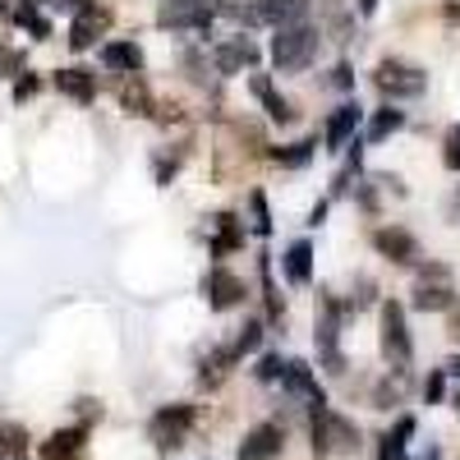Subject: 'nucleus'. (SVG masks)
Instances as JSON below:
<instances>
[{"instance_id":"obj_1","label":"nucleus","mask_w":460,"mask_h":460,"mask_svg":"<svg viewBox=\"0 0 460 460\" xmlns=\"http://www.w3.org/2000/svg\"><path fill=\"white\" fill-rule=\"evenodd\" d=\"M318 42H323V32L314 23H286V28H277V37H272V65H277V74H304L314 65V56H318Z\"/></svg>"},{"instance_id":"obj_2","label":"nucleus","mask_w":460,"mask_h":460,"mask_svg":"<svg viewBox=\"0 0 460 460\" xmlns=\"http://www.w3.org/2000/svg\"><path fill=\"white\" fill-rule=\"evenodd\" d=\"M373 88L387 102H414V97L429 93V74L419 65H410V60H401V56H387L373 69Z\"/></svg>"},{"instance_id":"obj_3","label":"nucleus","mask_w":460,"mask_h":460,"mask_svg":"<svg viewBox=\"0 0 460 460\" xmlns=\"http://www.w3.org/2000/svg\"><path fill=\"white\" fill-rule=\"evenodd\" d=\"M414 309L419 314H442L456 304V290H451V267L447 262H424L419 267V281H414Z\"/></svg>"},{"instance_id":"obj_4","label":"nucleus","mask_w":460,"mask_h":460,"mask_svg":"<svg viewBox=\"0 0 460 460\" xmlns=\"http://www.w3.org/2000/svg\"><path fill=\"white\" fill-rule=\"evenodd\" d=\"M382 355H387L392 373H405L410 359H414V341H410V327H405V309L396 299L382 304Z\"/></svg>"},{"instance_id":"obj_5","label":"nucleus","mask_w":460,"mask_h":460,"mask_svg":"<svg viewBox=\"0 0 460 460\" xmlns=\"http://www.w3.org/2000/svg\"><path fill=\"white\" fill-rule=\"evenodd\" d=\"M217 19L212 0H162L157 5V28L166 32H208Z\"/></svg>"},{"instance_id":"obj_6","label":"nucleus","mask_w":460,"mask_h":460,"mask_svg":"<svg viewBox=\"0 0 460 460\" xmlns=\"http://www.w3.org/2000/svg\"><path fill=\"white\" fill-rule=\"evenodd\" d=\"M194 419H199L194 405H162L157 414L147 419V438H152V447H157V451H175V447H184L189 429H194Z\"/></svg>"},{"instance_id":"obj_7","label":"nucleus","mask_w":460,"mask_h":460,"mask_svg":"<svg viewBox=\"0 0 460 460\" xmlns=\"http://www.w3.org/2000/svg\"><path fill=\"white\" fill-rule=\"evenodd\" d=\"M341 318H345V304L336 295H323V314H318V359L327 364V373H345L341 359Z\"/></svg>"},{"instance_id":"obj_8","label":"nucleus","mask_w":460,"mask_h":460,"mask_svg":"<svg viewBox=\"0 0 460 460\" xmlns=\"http://www.w3.org/2000/svg\"><path fill=\"white\" fill-rule=\"evenodd\" d=\"M258 60H262V51H258V42H253L249 32H235V37H226V42L212 47V65H217V74H226V79H235V74L253 69Z\"/></svg>"},{"instance_id":"obj_9","label":"nucleus","mask_w":460,"mask_h":460,"mask_svg":"<svg viewBox=\"0 0 460 460\" xmlns=\"http://www.w3.org/2000/svg\"><path fill=\"white\" fill-rule=\"evenodd\" d=\"M373 249L387 258V262H396V267H414L419 258V240L410 235V230H401V226H377L373 230Z\"/></svg>"},{"instance_id":"obj_10","label":"nucleus","mask_w":460,"mask_h":460,"mask_svg":"<svg viewBox=\"0 0 460 460\" xmlns=\"http://www.w3.org/2000/svg\"><path fill=\"white\" fill-rule=\"evenodd\" d=\"M203 299H208V309L226 314V309H235V304H244V281L235 272H226V267L217 262L212 272L203 277Z\"/></svg>"},{"instance_id":"obj_11","label":"nucleus","mask_w":460,"mask_h":460,"mask_svg":"<svg viewBox=\"0 0 460 460\" xmlns=\"http://www.w3.org/2000/svg\"><path fill=\"white\" fill-rule=\"evenodd\" d=\"M286 451V429L281 424H253L249 433H244V442H240V460H277Z\"/></svg>"},{"instance_id":"obj_12","label":"nucleus","mask_w":460,"mask_h":460,"mask_svg":"<svg viewBox=\"0 0 460 460\" xmlns=\"http://www.w3.org/2000/svg\"><path fill=\"white\" fill-rule=\"evenodd\" d=\"M359 120H364V106H359V102H341V106L327 115V125H323V143H327V152L350 147V138H355Z\"/></svg>"},{"instance_id":"obj_13","label":"nucleus","mask_w":460,"mask_h":460,"mask_svg":"<svg viewBox=\"0 0 460 460\" xmlns=\"http://www.w3.org/2000/svg\"><path fill=\"white\" fill-rule=\"evenodd\" d=\"M281 387H286L290 396H304V401H309V410H327V396H323V387H318V377H314V368L304 364V359H286V373H281Z\"/></svg>"},{"instance_id":"obj_14","label":"nucleus","mask_w":460,"mask_h":460,"mask_svg":"<svg viewBox=\"0 0 460 460\" xmlns=\"http://www.w3.org/2000/svg\"><path fill=\"white\" fill-rule=\"evenodd\" d=\"M111 28V10H102V5H88L84 14H74V23H69V47L74 51H88V47H97V37Z\"/></svg>"},{"instance_id":"obj_15","label":"nucleus","mask_w":460,"mask_h":460,"mask_svg":"<svg viewBox=\"0 0 460 460\" xmlns=\"http://www.w3.org/2000/svg\"><path fill=\"white\" fill-rule=\"evenodd\" d=\"M88 451V429H56L42 442V460H84Z\"/></svg>"},{"instance_id":"obj_16","label":"nucleus","mask_w":460,"mask_h":460,"mask_svg":"<svg viewBox=\"0 0 460 460\" xmlns=\"http://www.w3.org/2000/svg\"><path fill=\"white\" fill-rule=\"evenodd\" d=\"M212 258H230L235 249H244V221H235L230 212H221V217H212Z\"/></svg>"},{"instance_id":"obj_17","label":"nucleus","mask_w":460,"mask_h":460,"mask_svg":"<svg viewBox=\"0 0 460 460\" xmlns=\"http://www.w3.org/2000/svg\"><path fill=\"white\" fill-rule=\"evenodd\" d=\"M56 88L69 97V102H79V106H88V102H97V79L88 69H79V65H69V69H56Z\"/></svg>"},{"instance_id":"obj_18","label":"nucleus","mask_w":460,"mask_h":460,"mask_svg":"<svg viewBox=\"0 0 460 460\" xmlns=\"http://www.w3.org/2000/svg\"><path fill=\"white\" fill-rule=\"evenodd\" d=\"M249 88H253V97L262 102V111H267V120H277V125H290V102L272 88V79H267V74H253V79H249Z\"/></svg>"},{"instance_id":"obj_19","label":"nucleus","mask_w":460,"mask_h":460,"mask_svg":"<svg viewBox=\"0 0 460 460\" xmlns=\"http://www.w3.org/2000/svg\"><path fill=\"white\" fill-rule=\"evenodd\" d=\"M309 5H314V0H258L262 23H272V28L304 23V19H309Z\"/></svg>"},{"instance_id":"obj_20","label":"nucleus","mask_w":460,"mask_h":460,"mask_svg":"<svg viewBox=\"0 0 460 460\" xmlns=\"http://www.w3.org/2000/svg\"><path fill=\"white\" fill-rule=\"evenodd\" d=\"M281 267H286V281H290V286H309V281H314V244H309V240H295V244L286 249Z\"/></svg>"},{"instance_id":"obj_21","label":"nucleus","mask_w":460,"mask_h":460,"mask_svg":"<svg viewBox=\"0 0 460 460\" xmlns=\"http://www.w3.org/2000/svg\"><path fill=\"white\" fill-rule=\"evenodd\" d=\"M102 65L115 69V74H143V47L138 42H106Z\"/></svg>"},{"instance_id":"obj_22","label":"nucleus","mask_w":460,"mask_h":460,"mask_svg":"<svg viewBox=\"0 0 460 460\" xmlns=\"http://www.w3.org/2000/svg\"><path fill=\"white\" fill-rule=\"evenodd\" d=\"M120 106L129 111V115H157V102H152V93H147V84H143V74H125V84H120Z\"/></svg>"},{"instance_id":"obj_23","label":"nucleus","mask_w":460,"mask_h":460,"mask_svg":"<svg viewBox=\"0 0 460 460\" xmlns=\"http://www.w3.org/2000/svg\"><path fill=\"white\" fill-rule=\"evenodd\" d=\"M405 129V111H396L392 102L387 106H377L373 115H368V143H382V138H392V134H401Z\"/></svg>"},{"instance_id":"obj_24","label":"nucleus","mask_w":460,"mask_h":460,"mask_svg":"<svg viewBox=\"0 0 460 460\" xmlns=\"http://www.w3.org/2000/svg\"><path fill=\"white\" fill-rule=\"evenodd\" d=\"M410 433H414V419L410 414H401L396 419V429L382 438V447H377V456L382 460H405V442H410Z\"/></svg>"},{"instance_id":"obj_25","label":"nucleus","mask_w":460,"mask_h":460,"mask_svg":"<svg viewBox=\"0 0 460 460\" xmlns=\"http://www.w3.org/2000/svg\"><path fill=\"white\" fill-rule=\"evenodd\" d=\"M314 147H318V138H299V143H290V147H277V152H272V162L286 166V171H299V166H309V162H314Z\"/></svg>"},{"instance_id":"obj_26","label":"nucleus","mask_w":460,"mask_h":460,"mask_svg":"<svg viewBox=\"0 0 460 460\" xmlns=\"http://www.w3.org/2000/svg\"><path fill=\"white\" fill-rule=\"evenodd\" d=\"M23 451H28V429L0 424V460H23Z\"/></svg>"},{"instance_id":"obj_27","label":"nucleus","mask_w":460,"mask_h":460,"mask_svg":"<svg viewBox=\"0 0 460 460\" xmlns=\"http://www.w3.org/2000/svg\"><path fill=\"white\" fill-rule=\"evenodd\" d=\"M249 226H253V235H272V212H267V194L262 189H253L249 194Z\"/></svg>"},{"instance_id":"obj_28","label":"nucleus","mask_w":460,"mask_h":460,"mask_svg":"<svg viewBox=\"0 0 460 460\" xmlns=\"http://www.w3.org/2000/svg\"><path fill=\"white\" fill-rule=\"evenodd\" d=\"M258 345H262V323H258V318H249V323L240 327V336L230 341V350H235V355L244 359V355H253V350H258Z\"/></svg>"},{"instance_id":"obj_29","label":"nucleus","mask_w":460,"mask_h":460,"mask_svg":"<svg viewBox=\"0 0 460 460\" xmlns=\"http://www.w3.org/2000/svg\"><path fill=\"white\" fill-rule=\"evenodd\" d=\"M217 14L235 19V23H262V10H258V5H249V0H221Z\"/></svg>"},{"instance_id":"obj_30","label":"nucleus","mask_w":460,"mask_h":460,"mask_svg":"<svg viewBox=\"0 0 460 460\" xmlns=\"http://www.w3.org/2000/svg\"><path fill=\"white\" fill-rule=\"evenodd\" d=\"M10 19H14L19 28H28L32 37H51V19H42V14H37V5H19Z\"/></svg>"},{"instance_id":"obj_31","label":"nucleus","mask_w":460,"mask_h":460,"mask_svg":"<svg viewBox=\"0 0 460 460\" xmlns=\"http://www.w3.org/2000/svg\"><path fill=\"white\" fill-rule=\"evenodd\" d=\"M281 373H286V359H281V355H262L258 368H253L258 382H281Z\"/></svg>"},{"instance_id":"obj_32","label":"nucleus","mask_w":460,"mask_h":460,"mask_svg":"<svg viewBox=\"0 0 460 460\" xmlns=\"http://www.w3.org/2000/svg\"><path fill=\"white\" fill-rule=\"evenodd\" d=\"M442 162H447V171H460V125L447 134V143H442Z\"/></svg>"},{"instance_id":"obj_33","label":"nucleus","mask_w":460,"mask_h":460,"mask_svg":"<svg viewBox=\"0 0 460 460\" xmlns=\"http://www.w3.org/2000/svg\"><path fill=\"white\" fill-rule=\"evenodd\" d=\"M37 88H42V79H37V74H19V84H14V102L37 97Z\"/></svg>"},{"instance_id":"obj_34","label":"nucleus","mask_w":460,"mask_h":460,"mask_svg":"<svg viewBox=\"0 0 460 460\" xmlns=\"http://www.w3.org/2000/svg\"><path fill=\"white\" fill-rule=\"evenodd\" d=\"M332 88H341V93H350V88H355V69L345 65V60L332 69Z\"/></svg>"},{"instance_id":"obj_35","label":"nucleus","mask_w":460,"mask_h":460,"mask_svg":"<svg viewBox=\"0 0 460 460\" xmlns=\"http://www.w3.org/2000/svg\"><path fill=\"white\" fill-rule=\"evenodd\" d=\"M442 392H447V368H438V373L424 382V396H429V401H442Z\"/></svg>"},{"instance_id":"obj_36","label":"nucleus","mask_w":460,"mask_h":460,"mask_svg":"<svg viewBox=\"0 0 460 460\" xmlns=\"http://www.w3.org/2000/svg\"><path fill=\"white\" fill-rule=\"evenodd\" d=\"M180 171V157H157V184H171Z\"/></svg>"},{"instance_id":"obj_37","label":"nucleus","mask_w":460,"mask_h":460,"mask_svg":"<svg viewBox=\"0 0 460 460\" xmlns=\"http://www.w3.org/2000/svg\"><path fill=\"white\" fill-rule=\"evenodd\" d=\"M19 69V56L5 47V42H0V79H10V74Z\"/></svg>"},{"instance_id":"obj_38","label":"nucleus","mask_w":460,"mask_h":460,"mask_svg":"<svg viewBox=\"0 0 460 460\" xmlns=\"http://www.w3.org/2000/svg\"><path fill=\"white\" fill-rule=\"evenodd\" d=\"M47 5H51V10H65V14H84L93 0H47Z\"/></svg>"},{"instance_id":"obj_39","label":"nucleus","mask_w":460,"mask_h":460,"mask_svg":"<svg viewBox=\"0 0 460 460\" xmlns=\"http://www.w3.org/2000/svg\"><path fill=\"white\" fill-rule=\"evenodd\" d=\"M323 217H327V203H318V208L309 212V226H323Z\"/></svg>"},{"instance_id":"obj_40","label":"nucleus","mask_w":460,"mask_h":460,"mask_svg":"<svg viewBox=\"0 0 460 460\" xmlns=\"http://www.w3.org/2000/svg\"><path fill=\"white\" fill-rule=\"evenodd\" d=\"M359 14L368 19V14H377V0H359Z\"/></svg>"},{"instance_id":"obj_41","label":"nucleus","mask_w":460,"mask_h":460,"mask_svg":"<svg viewBox=\"0 0 460 460\" xmlns=\"http://www.w3.org/2000/svg\"><path fill=\"white\" fill-rule=\"evenodd\" d=\"M447 19H451V23H460V5H447Z\"/></svg>"},{"instance_id":"obj_42","label":"nucleus","mask_w":460,"mask_h":460,"mask_svg":"<svg viewBox=\"0 0 460 460\" xmlns=\"http://www.w3.org/2000/svg\"><path fill=\"white\" fill-rule=\"evenodd\" d=\"M451 336L460 341V309H456V318H451Z\"/></svg>"},{"instance_id":"obj_43","label":"nucleus","mask_w":460,"mask_h":460,"mask_svg":"<svg viewBox=\"0 0 460 460\" xmlns=\"http://www.w3.org/2000/svg\"><path fill=\"white\" fill-rule=\"evenodd\" d=\"M23 5H42V0H23Z\"/></svg>"},{"instance_id":"obj_44","label":"nucleus","mask_w":460,"mask_h":460,"mask_svg":"<svg viewBox=\"0 0 460 460\" xmlns=\"http://www.w3.org/2000/svg\"><path fill=\"white\" fill-rule=\"evenodd\" d=\"M0 10H10V0H0Z\"/></svg>"},{"instance_id":"obj_45","label":"nucleus","mask_w":460,"mask_h":460,"mask_svg":"<svg viewBox=\"0 0 460 460\" xmlns=\"http://www.w3.org/2000/svg\"><path fill=\"white\" fill-rule=\"evenodd\" d=\"M429 460H433V456H429Z\"/></svg>"}]
</instances>
